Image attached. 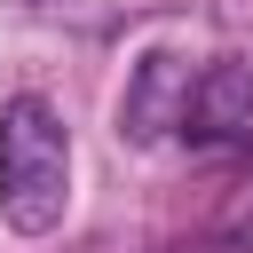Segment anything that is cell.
Here are the masks:
<instances>
[{
    "label": "cell",
    "mask_w": 253,
    "mask_h": 253,
    "mask_svg": "<svg viewBox=\"0 0 253 253\" xmlns=\"http://www.w3.org/2000/svg\"><path fill=\"white\" fill-rule=\"evenodd\" d=\"M182 134L190 142H237V134H253V63L245 55H221V63H206L190 79Z\"/></svg>",
    "instance_id": "obj_3"
},
{
    "label": "cell",
    "mask_w": 253,
    "mask_h": 253,
    "mask_svg": "<svg viewBox=\"0 0 253 253\" xmlns=\"http://www.w3.org/2000/svg\"><path fill=\"white\" fill-rule=\"evenodd\" d=\"M71 213V126L40 95L0 103V221L16 237H47Z\"/></svg>",
    "instance_id": "obj_1"
},
{
    "label": "cell",
    "mask_w": 253,
    "mask_h": 253,
    "mask_svg": "<svg viewBox=\"0 0 253 253\" xmlns=\"http://www.w3.org/2000/svg\"><path fill=\"white\" fill-rule=\"evenodd\" d=\"M182 103H190V63L174 47H150L134 71H126V95H119V134L126 142H166L182 126Z\"/></svg>",
    "instance_id": "obj_2"
}]
</instances>
